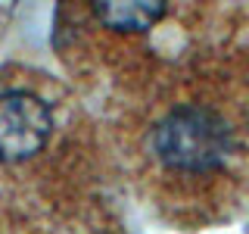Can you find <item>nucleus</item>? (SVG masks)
<instances>
[{
    "label": "nucleus",
    "instance_id": "f03ea898",
    "mask_svg": "<svg viewBox=\"0 0 249 234\" xmlns=\"http://www.w3.org/2000/svg\"><path fill=\"white\" fill-rule=\"evenodd\" d=\"M53 128L47 103L31 91L0 94V162H22L41 153Z\"/></svg>",
    "mask_w": 249,
    "mask_h": 234
},
{
    "label": "nucleus",
    "instance_id": "7ed1b4c3",
    "mask_svg": "<svg viewBox=\"0 0 249 234\" xmlns=\"http://www.w3.org/2000/svg\"><path fill=\"white\" fill-rule=\"evenodd\" d=\"M165 3H97L93 16L115 31H146L165 16Z\"/></svg>",
    "mask_w": 249,
    "mask_h": 234
},
{
    "label": "nucleus",
    "instance_id": "f257e3e1",
    "mask_svg": "<svg viewBox=\"0 0 249 234\" xmlns=\"http://www.w3.org/2000/svg\"><path fill=\"white\" fill-rule=\"evenodd\" d=\"M231 128L215 109L199 103H184L156 125L153 153L171 172L206 175L215 172L231 153Z\"/></svg>",
    "mask_w": 249,
    "mask_h": 234
}]
</instances>
